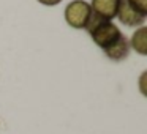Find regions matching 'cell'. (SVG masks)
<instances>
[{
    "label": "cell",
    "instance_id": "obj_6",
    "mask_svg": "<svg viewBox=\"0 0 147 134\" xmlns=\"http://www.w3.org/2000/svg\"><path fill=\"white\" fill-rule=\"evenodd\" d=\"M128 43H130V48H133L138 54L147 55V27L146 25L138 27Z\"/></svg>",
    "mask_w": 147,
    "mask_h": 134
},
{
    "label": "cell",
    "instance_id": "obj_8",
    "mask_svg": "<svg viewBox=\"0 0 147 134\" xmlns=\"http://www.w3.org/2000/svg\"><path fill=\"white\" fill-rule=\"evenodd\" d=\"M41 5H46V7H55L62 2V0H38Z\"/></svg>",
    "mask_w": 147,
    "mask_h": 134
},
{
    "label": "cell",
    "instance_id": "obj_3",
    "mask_svg": "<svg viewBox=\"0 0 147 134\" xmlns=\"http://www.w3.org/2000/svg\"><path fill=\"white\" fill-rule=\"evenodd\" d=\"M115 17L127 27H141L146 22V16L134 10L127 0H120L119 11H117V16Z\"/></svg>",
    "mask_w": 147,
    "mask_h": 134
},
{
    "label": "cell",
    "instance_id": "obj_4",
    "mask_svg": "<svg viewBox=\"0 0 147 134\" xmlns=\"http://www.w3.org/2000/svg\"><path fill=\"white\" fill-rule=\"evenodd\" d=\"M120 0H92L90 8L96 16L103 17L105 21H111L117 16Z\"/></svg>",
    "mask_w": 147,
    "mask_h": 134
},
{
    "label": "cell",
    "instance_id": "obj_7",
    "mask_svg": "<svg viewBox=\"0 0 147 134\" xmlns=\"http://www.w3.org/2000/svg\"><path fill=\"white\" fill-rule=\"evenodd\" d=\"M128 3L134 8L136 11H139L141 14L147 16V0H127Z\"/></svg>",
    "mask_w": 147,
    "mask_h": 134
},
{
    "label": "cell",
    "instance_id": "obj_1",
    "mask_svg": "<svg viewBox=\"0 0 147 134\" xmlns=\"http://www.w3.org/2000/svg\"><path fill=\"white\" fill-rule=\"evenodd\" d=\"M89 35L92 36V41L95 43L100 49L106 51V49H109L111 46H114L123 33H122L120 30H119V27L114 25L111 21H101Z\"/></svg>",
    "mask_w": 147,
    "mask_h": 134
},
{
    "label": "cell",
    "instance_id": "obj_2",
    "mask_svg": "<svg viewBox=\"0 0 147 134\" xmlns=\"http://www.w3.org/2000/svg\"><path fill=\"white\" fill-rule=\"evenodd\" d=\"M90 16H92L90 3L84 0H71L65 8V21L73 29H86Z\"/></svg>",
    "mask_w": 147,
    "mask_h": 134
},
{
    "label": "cell",
    "instance_id": "obj_5",
    "mask_svg": "<svg viewBox=\"0 0 147 134\" xmlns=\"http://www.w3.org/2000/svg\"><path fill=\"white\" fill-rule=\"evenodd\" d=\"M130 49L131 48H130V43H128V38L125 35H122L114 46H111L109 49H106V51H103V52H105V55L109 60L122 62L130 55Z\"/></svg>",
    "mask_w": 147,
    "mask_h": 134
}]
</instances>
